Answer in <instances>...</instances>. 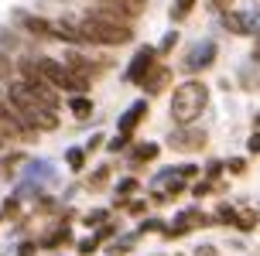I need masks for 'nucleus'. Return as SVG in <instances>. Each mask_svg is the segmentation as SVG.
Segmentation results:
<instances>
[{"label":"nucleus","mask_w":260,"mask_h":256,"mask_svg":"<svg viewBox=\"0 0 260 256\" xmlns=\"http://www.w3.org/2000/svg\"><path fill=\"white\" fill-rule=\"evenodd\" d=\"M79 31H82V41L86 45H100V48H120V45H130L137 27L117 17V14L103 11V7H89V11L79 17Z\"/></svg>","instance_id":"1"},{"label":"nucleus","mask_w":260,"mask_h":256,"mask_svg":"<svg viewBox=\"0 0 260 256\" xmlns=\"http://www.w3.org/2000/svg\"><path fill=\"white\" fill-rule=\"evenodd\" d=\"M7 102L17 109V116L27 123V130H35V133L58 130V109L45 106V102H41L35 92H27L17 79H14V82H7Z\"/></svg>","instance_id":"2"},{"label":"nucleus","mask_w":260,"mask_h":256,"mask_svg":"<svg viewBox=\"0 0 260 256\" xmlns=\"http://www.w3.org/2000/svg\"><path fill=\"white\" fill-rule=\"evenodd\" d=\"M206 106H209V86L202 79H185V82H178L175 92H171L168 113L178 127H192L195 120L206 113Z\"/></svg>","instance_id":"3"},{"label":"nucleus","mask_w":260,"mask_h":256,"mask_svg":"<svg viewBox=\"0 0 260 256\" xmlns=\"http://www.w3.org/2000/svg\"><path fill=\"white\" fill-rule=\"evenodd\" d=\"M17 82L24 86L27 92H35L45 106H52V109H62V92L55 89L48 79L41 76V68H38V58H21L17 62Z\"/></svg>","instance_id":"4"},{"label":"nucleus","mask_w":260,"mask_h":256,"mask_svg":"<svg viewBox=\"0 0 260 256\" xmlns=\"http://www.w3.org/2000/svg\"><path fill=\"white\" fill-rule=\"evenodd\" d=\"M154 68H157V45H144V48L134 51V58L127 62L123 82H127V86H144Z\"/></svg>","instance_id":"5"},{"label":"nucleus","mask_w":260,"mask_h":256,"mask_svg":"<svg viewBox=\"0 0 260 256\" xmlns=\"http://www.w3.org/2000/svg\"><path fill=\"white\" fill-rule=\"evenodd\" d=\"M0 137L11 143V140H38V133L35 130H27V123L17 116V109H14L11 102H7V96H0Z\"/></svg>","instance_id":"6"},{"label":"nucleus","mask_w":260,"mask_h":256,"mask_svg":"<svg viewBox=\"0 0 260 256\" xmlns=\"http://www.w3.org/2000/svg\"><path fill=\"white\" fill-rule=\"evenodd\" d=\"M147 113H151V102H147V96H144V99H137V102H130L127 109L120 113V120H117V133H123V137H134V133L141 130V123L147 120Z\"/></svg>","instance_id":"7"},{"label":"nucleus","mask_w":260,"mask_h":256,"mask_svg":"<svg viewBox=\"0 0 260 256\" xmlns=\"http://www.w3.org/2000/svg\"><path fill=\"white\" fill-rule=\"evenodd\" d=\"M206 130H195V127H185V130H175L168 137V143L175 147V151H185V154H195V151H202L206 147Z\"/></svg>","instance_id":"8"},{"label":"nucleus","mask_w":260,"mask_h":256,"mask_svg":"<svg viewBox=\"0 0 260 256\" xmlns=\"http://www.w3.org/2000/svg\"><path fill=\"white\" fill-rule=\"evenodd\" d=\"M212 62H216V45H212V41H199V45L188 51V58H185V72H188V76H199V72L209 68Z\"/></svg>","instance_id":"9"},{"label":"nucleus","mask_w":260,"mask_h":256,"mask_svg":"<svg viewBox=\"0 0 260 256\" xmlns=\"http://www.w3.org/2000/svg\"><path fill=\"white\" fill-rule=\"evenodd\" d=\"M14 17H17V24L24 27L27 34H35V38H41V41H52V38H55V31H52V21H45V17H38V14L17 11Z\"/></svg>","instance_id":"10"},{"label":"nucleus","mask_w":260,"mask_h":256,"mask_svg":"<svg viewBox=\"0 0 260 256\" xmlns=\"http://www.w3.org/2000/svg\"><path fill=\"white\" fill-rule=\"evenodd\" d=\"M96 7H103V11H110V14H117V17H123V21H137L144 14V0H100Z\"/></svg>","instance_id":"11"},{"label":"nucleus","mask_w":260,"mask_h":256,"mask_svg":"<svg viewBox=\"0 0 260 256\" xmlns=\"http://www.w3.org/2000/svg\"><path fill=\"white\" fill-rule=\"evenodd\" d=\"M52 31L58 41H69V45H86L82 41V31H79V17H55Z\"/></svg>","instance_id":"12"},{"label":"nucleus","mask_w":260,"mask_h":256,"mask_svg":"<svg viewBox=\"0 0 260 256\" xmlns=\"http://www.w3.org/2000/svg\"><path fill=\"white\" fill-rule=\"evenodd\" d=\"M157 154H161V143H154V140L130 143V147H127V161L134 167H144V164H151V161H157Z\"/></svg>","instance_id":"13"},{"label":"nucleus","mask_w":260,"mask_h":256,"mask_svg":"<svg viewBox=\"0 0 260 256\" xmlns=\"http://www.w3.org/2000/svg\"><path fill=\"white\" fill-rule=\"evenodd\" d=\"M168 82H171V68H165V65H157L154 72L147 76V82H144L141 89H144V96H157V92L165 89Z\"/></svg>","instance_id":"14"},{"label":"nucleus","mask_w":260,"mask_h":256,"mask_svg":"<svg viewBox=\"0 0 260 256\" xmlns=\"http://www.w3.org/2000/svg\"><path fill=\"white\" fill-rule=\"evenodd\" d=\"M69 109H72V116L76 120H86V116H92V99L86 96V92H76V96H69V102H65Z\"/></svg>","instance_id":"15"},{"label":"nucleus","mask_w":260,"mask_h":256,"mask_svg":"<svg viewBox=\"0 0 260 256\" xmlns=\"http://www.w3.org/2000/svg\"><path fill=\"white\" fill-rule=\"evenodd\" d=\"M69 239H72V232H69V226H62V229L48 232V236H45V239H41L38 246H41V249H58V246H65Z\"/></svg>","instance_id":"16"},{"label":"nucleus","mask_w":260,"mask_h":256,"mask_svg":"<svg viewBox=\"0 0 260 256\" xmlns=\"http://www.w3.org/2000/svg\"><path fill=\"white\" fill-rule=\"evenodd\" d=\"M137 188H141V181H137V178H120V185H117V202H113V205H117V208H123V205H127V198L137 192Z\"/></svg>","instance_id":"17"},{"label":"nucleus","mask_w":260,"mask_h":256,"mask_svg":"<svg viewBox=\"0 0 260 256\" xmlns=\"http://www.w3.org/2000/svg\"><path fill=\"white\" fill-rule=\"evenodd\" d=\"M110 174H113V167H110V164H100V167L89 174V185H86V188H89V192H103L106 181H110Z\"/></svg>","instance_id":"18"},{"label":"nucleus","mask_w":260,"mask_h":256,"mask_svg":"<svg viewBox=\"0 0 260 256\" xmlns=\"http://www.w3.org/2000/svg\"><path fill=\"white\" fill-rule=\"evenodd\" d=\"M17 79V65L11 62V51L0 48V82H14Z\"/></svg>","instance_id":"19"},{"label":"nucleus","mask_w":260,"mask_h":256,"mask_svg":"<svg viewBox=\"0 0 260 256\" xmlns=\"http://www.w3.org/2000/svg\"><path fill=\"white\" fill-rule=\"evenodd\" d=\"M86 147H69V151H65V164L72 167V171H82V167H86Z\"/></svg>","instance_id":"20"},{"label":"nucleus","mask_w":260,"mask_h":256,"mask_svg":"<svg viewBox=\"0 0 260 256\" xmlns=\"http://www.w3.org/2000/svg\"><path fill=\"white\" fill-rule=\"evenodd\" d=\"M243 21H247L243 14H226V17H222V24H226V31H233V34H250V27L243 24Z\"/></svg>","instance_id":"21"},{"label":"nucleus","mask_w":260,"mask_h":256,"mask_svg":"<svg viewBox=\"0 0 260 256\" xmlns=\"http://www.w3.org/2000/svg\"><path fill=\"white\" fill-rule=\"evenodd\" d=\"M192 7H195V0H175V4H171V21L182 24L185 17L192 14Z\"/></svg>","instance_id":"22"},{"label":"nucleus","mask_w":260,"mask_h":256,"mask_svg":"<svg viewBox=\"0 0 260 256\" xmlns=\"http://www.w3.org/2000/svg\"><path fill=\"white\" fill-rule=\"evenodd\" d=\"M106 218H110V212H106V208H92V212H86V215H82V222H86L89 229H100V226H106Z\"/></svg>","instance_id":"23"},{"label":"nucleus","mask_w":260,"mask_h":256,"mask_svg":"<svg viewBox=\"0 0 260 256\" xmlns=\"http://www.w3.org/2000/svg\"><path fill=\"white\" fill-rule=\"evenodd\" d=\"M236 208L233 205H219V208H216V222H222V226H236Z\"/></svg>","instance_id":"24"},{"label":"nucleus","mask_w":260,"mask_h":256,"mask_svg":"<svg viewBox=\"0 0 260 256\" xmlns=\"http://www.w3.org/2000/svg\"><path fill=\"white\" fill-rule=\"evenodd\" d=\"M127 147H130V137H123V133H117V137L106 140V151L110 154H127Z\"/></svg>","instance_id":"25"},{"label":"nucleus","mask_w":260,"mask_h":256,"mask_svg":"<svg viewBox=\"0 0 260 256\" xmlns=\"http://www.w3.org/2000/svg\"><path fill=\"white\" fill-rule=\"evenodd\" d=\"M175 45H178V31H168V34L161 38V45H157V55H171Z\"/></svg>","instance_id":"26"},{"label":"nucleus","mask_w":260,"mask_h":256,"mask_svg":"<svg viewBox=\"0 0 260 256\" xmlns=\"http://www.w3.org/2000/svg\"><path fill=\"white\" fill-rule=\"evenodd\" d=\"M134 243H137V236H127L123 243H110V253H113V256H123V253H130V249H134Z\"/></svg>","instance_id":"27"},{"label":"nucleus","mask_w":260,"mask_h":256,"mask_svg":"<svg viewBox=\"0 0 260 256\" xmlns=\"http://www.w3.org/2000/svg\"><path fill=\"white\" fill-rule=\"evenodd\" d=\"M144 232H165V222H161V218H144L137 236H144Z\"/></svg>","instance_id":"28"},{"label":"nucleus","mask_w":260,"mask_h":256,"mask_svg":"<svg viewBox=\"0 0 260 256\" xmlns=\"http://www.w3.org/2000/svg\"><path fill=\"white\" fill-rule=\"evenodd\" d=\"M21 161H24V154H21V151L7 154V157H4V161H0V171H4V174H7V171H11V167H17V164H21Z\"/></svg>","instance_id":"29"},{"label":"nucleus","mask_w":260,"mask_h":256,"mask_svg":"<svg viewBox=\"0 0 260 256\" xmlns=\"http://www.w3.org/2000/svg\"><path fill=\"white\" fill-rule=\"evenodd\" d=\"M100 246H103V243H100L96 236H89V239H82V243H79V253H82V256H92Z\"/></svg>","instance_id":"30"},{"label":"nucleus","mask_w":260,"mask_h":256,"mask_svg":"<svg viewBox=\"0 0 260 256\" xmlns=\"http://www.w3.org/2000/svg\"><path fill=\"white\" fill-rule=\"evenodd\" d=\"M209 192H212V181H206V178L199 181V185H192V195H195V198H206Z\"/></svg>","instance_id":"31"},{"label":"nucleus","mask_w":260,"mask_h":256,"mask_svg":"<svg viewBox=\"0 0 260 256\" xmlns=\"http://www.w3.org/2000/svg\"><path fill=\"white\" fill-rule=\"evenodd\" d=\"M17 208H21V202H17V198H7V202H4V212H0V215H4V218H14V215H17Z\"/></svg>","instance_id":"32"},{"label":"nucleus","mask_w":260,"mask_h":256,"mask_svg":"<svg viewBox=\"0 0 260 256\" xmlns=\"http://www.w3.org/2000/svg\"><path fill=\"white\" fill-rule=\"evenodd\" d=\"M175 174H178L182 181H188V178H195V174H199V167H195V164H182V167H175Z\"/></svg>","instance_id":"33"},{"label":"nucleus","mask_w":260,"mask_h":256,"mask_svg":"<svg viewBox=\"0 0 260 256\" xmlns=\"http://www.w3.org/2000/svg\"><path fill=\"white\" fill-rule=\"evenodd\" d=\"M253 222H257V212H243V215L236 218V226H240V229H253Z\"/></svg>","instance_id":"34"},{"label":"nucleus","mask_w":260,"mask_h":256,"mask_svg":"<svg viewBox=\"0 0 260 256\" xmlns=\"http://www.w3.org/2000/svg\"><path fill=\"white\" fill-rule=\"evenodd\" d=\"M113 232H117V226H113V222H106V226H100V232H92V236H96L100 243H106V239H110Z\"/></svg>","instance_id":"35"},{"label":"nucleus","mask_w":260,"mask_h":256,"mask_svg":"<svg viewBox=\"0 0 260 256\" xmlns=\"http://www.w3.org/2000/svg\"><path fill=\"white\" fill-rule=\"evenodd\" d=\"M123 208H130V215H144V212H147V205H144V202H130V198H127Z\"/></svg>","instance_id":"36"},{"label":"nucleus","mask_w":260,"mask_h":256,"mask_svg":"<svg viewBox=\"0 0 260 256\" xmlns=\"http://www.w3.org/2000/svg\"><path fill=\"white\" fill-rule=\"evenodd\" d=\"M247 151H250V154H260V130H257V133H253V137L247 140Z\"/></svg>","instance_id":"37"},{"label":"nucleus","mask_w":260,"mask_h":256,"mask_svg":"<svg viewBox=\"0 0 260 256\" xmlns=\"http://www.w3.org/2000/svg\"><path fill=\"white\" fill-rule=\"evenodd\" d=\"M226 171H230V174H243V171H247V164H243V161H230V164H226Z\"/></svg>","instance_id":"38"},{"label":"nucleus","mask_w":260,"mask_h":256,"mask_svg":"<svg viewBox=\"0 0 260 256\" xmlns=\"http://www.w3.org/2000/svg\"><path fill=\"white\" fill-rule=\"evenodd\" d=\"M96 147H103V137H100V133H96V137H89V143H86V151H96Z\"/></svg>","instance_id":"39"},{"label":"nucleus","mask_w":260,"mask_h":256,"mask_svg":"<svg viewBox=\"0 0 260 256\" xmlns=\"http://www.w3.org/2000/svg\"><path fill=\"white\" fill-rule=\"evenodd\" d=\"M195 256H219V253H216L212 246H199V253H195Z\"/></svg>","instance_id":"40"},{"label":"nucleus","mask_w":260,"mask_h":256,"mask_svg":"<svg viewBox=\"0 0 260 256\" xmlns=\"http://www.w3.org/2000/svg\"><path fill=\"white\" fill-rule=\"evenodd\" d=\"M0 147H7V140H4V137H0Z\"/></svg>","instance_id":"41"},{"label":"nucleus","mask_w":260,"mask_h":256,"mask_svg":"<svg viewBox=\"0 0 260 256\" xmlns=\"http://www.w3.org/2000/svg\"><path fill=\"white\" fill-rule=\"evenodd\" d=\"M257 127H260V113H257Z\"/></svg>","instance_id":"42"}]
</instances>
